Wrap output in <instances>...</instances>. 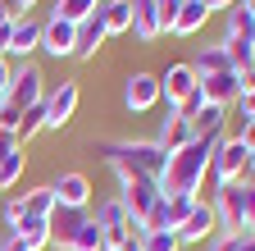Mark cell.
<instances>
[{
	"label": "cell",
	"mask_w": 255,
	"mask_h": 251,
	"mask_svg": "<svg viewBox=\"0 0 255 251\" xmlns=\"http://www.w3.org/2000/svg\"><path fill=\"white\" fill-rule=\"evenodd\" d=\"M242 187H251V192H255V160H251V169H246V178H242Z\"/></svg>",
	"instance_id": "cell-44"
},
{
	"label": "cell",
	"mask_w": 255,
	"mask_h": 251,
	"mask_svg": "<svg viewBox=\"0 0 255 251\" xmlns=\"http://www.w3.org/2000/svg\"><path fill=\"white\" fill-rule=\"evenodd\" d=\"M32 50H41V23L37 18H14V27H9V50L5 55H18L23 64H27Z\"/></svg>",
	"instance_id": "cell-14"
},
{
	"label": "cell",
	"mask_w": 255,
	"mask_h": 251,
	"mask_svg": "<svg viewBox=\"0 0 255 251\" xmlns=\"http://www.w3.org/2000/svg\"><path fill=\"white\" fill-rule=\"evenodd\" d=\"M237 87H242V96H255V69H242L237 73Z\"/></svg>",
	"instance_id": "cell-37"
},
{
	"label": "cell",
	"mask_w": 255,
	"mask_h": 251,
	"mask_svg": "<svg viewBox=\"0 0 255 251\" xmlns=\"http://www.w3.org/2000/svg\"><path fill=\"white\" fill-rule=\"evenodd\" d=\"M201 5H205V9L214 14V9H233V5H237V0H201Z\"/></svg>",
	"instance_id": "cell-42"
},
{
	"label": "cell",
	"mask_w": 255,
	"mask_h": 251,
	"mask_svg": "<svg viewBox=\"0 0 255 251\" xmlns=\"http://www.w3.org/2000/svg\"><path fill=\"white\" fill-rule=\"evenodd\" d=\"M178 233L173 229H155V233H141V251H178Z\"/></svg>",
	"instance_id": "cell-31"
},
{
	"label": "cell",
	"mask_w": 255,
	"mask_h": 251,
	"mask_svg": "<svg viewBox=\"0 0 255 251\" xmlns=\"http://www.w3.org/2000/svg\"><path fill=\"white\" fill-rule=\"evenodd\" d=\"M5 23H14V14H9V5H5V0H0V27H5Z\"/></svg>",
	"instance_id": "cell-45"
},
{
	"label": "cell",
	"mask_w": 255,
	"mask_h": 251,
	"mask_svg": "<svg viewBox=\"0 0 255 251\" xmlns=\"http://www.w3.org/2000/svg\"><path fill=\"white\" fill-rule=\"evenodd\" d=\"M196 87H201V78H196L191 64H169L164 73H159V101H169V110H178Z\"/></svg>",
	"instance_id": "cell-9"
},
{
	"label": "cell",
	"mask_w": 255,
	"mask_h": 251,
	"mask_svg": "<svg viewBox=\"0 0 255 251\" xmlns=\"http://www.w3.org/2000/svg\"><path fill=\"white\" fill-rule=\"evenodd\" d=\"M214 229H219L214 206H210V201H196V206H191V215L182 219V229H178V242H205Z\"/></svg>",
	"instance_id": "cell-13"
},
{
	"label": "cell",
	"mask_w": 255,
	"mask_h": 251,
	"mask_svg": "<svg viewBox=\"0 0 255 251\" xmlns=\"http://www.w3.org/2000/svg\"><path fill=\"white\" fill-rule=\"evenodd\" d=\"M191 69H196V78H214V73H237L223 46H205V50H201V59H196Z\"/></svg>",
	"instance_id": "cell-23"
},
{
	"label": "cell",
	"mask_w": 255,
	"mask_h": 251,
	"mask_svg": "<svg viewBox=\"0 0 255 251\" xmlns=\"http://www.w3.org/2000/svg\"><path fill=\"white\" fill-rule=\"evenodd\" d=\"M214 219L223 233H251L246 229V187L242 183H228L214 192Z\"/></svg>",
	"instance_id": "cell-6"
},
{
	"label": "cell",
	"mask_w": 255,
	"mask_h": 251,
	"mask_svg": "<svg viewBox=\"0 0 255 251\" xmlns=\"http://www.w3.org/2000/svg\"><path fill=\"white\" fill-rule=\"evenodd\" d=\"M0 251H32V247H27V242H23V238H18V233H9V238H5V242H0Z\"/></svg>",
	"instance_id": "cell-39"
},
{
	"label": "cell",
	"mask_w": 255,
	"mask_h": 251,
	"mask_svg": "<svg viewBox=\"0 0 255 251\" xmlns=\"http://www.w3.org/2000/svg\"><path fill=\"white\" fill-rule=\"evenodd\" d=\"M246 229L255 233V192H251V187H246Z\"/></svg>",
	"instance_id": "cell-40"
},
{
	"label": "cell",
	"mask_w": 255,
	"mask_h": 251,
	"mask_svg": "<svg viewBox=\"0 0 255 251\" xmlns=\"http://www.w3.org/2000/svg\"><path fill=\"white\" fill-rule=\"evenodd\" d=\"M196 137H205V142H223V128H228V110H219V105H205L201 114H196Z\"/></svg>",
	"instance_id": "cell-22"
},
{
	"label": "cell",
	"mask_w": 255,
	"mask_h": 251,
	"mask_svg": "<svg viewBox=\"0 0 255 251\" xmlns=\"http://www.w3.org/2000/svg\"><path fill=\"white\" fill-rule=\"evenodd\" d=\"M23 210L37 215V219H50V210H55V192H50V187H32V192H23Z\"/></svg>",
	"instance_id": "cell-29"
},
{
	"label": "cell",
	"mask_w": 255,
	"mask_h": 251,
	"mask_svg": "<svg viewBox=\"0 0 255 251\" xmlns=\"http://www.w3.org/2000/svg\"><path fill=\"white\" fill-rule=\"evenodd\" d=\"M82 219H87V210L55 206V210H50V242H55V247H69V238L82 229Z\"/></svg>",
	"instance_id": "cell-18"
},
{
	"label": "cell",
	"mask_w": 255,
	"mask_h": 251,
	"mask_svg": "<svg viewBox=\"0 0 255 251\" xmlns=\"http://www.w3.org/2000/svg\"><path fill=\"white\" fill-rule=\"evenodd\" d=\"M123 183V192H119V201H123V210H128V219H137V224H141V219L159 206V197H164V192H159V183L155 178H119Z\"/></svg>",
	"instance_id": "cell-7"
},
{
	"label": "cell",
	"mask_w": 255,
	"mask_h": 251,
	"mask_svg": "<svg viewBox=\"0 0 255 251\" xmlns=\"http://www.w3.org/2000/svg\"><path fill=\"white\" fill-rule=\"evenodd\" d=\"M178 9H182V0H159V27H173V18H178Z\"/></svg>",
	"instance_id": "cell-34"
},
{
	"label": "cell",
	"mask_w": 255,
	"mask_h": 251,
	"mask_svg": "<svg viewBox=\"0 0 255 251\" xmlns=\"http://www.w3.org/2000/svg\"><path fill=\"white\" fill-rule=\"evenodd\" d=\"M219 46L228 50V59H233L237 73H242V69H255V18H251L242 5L228 9V37H223Z\"/></svg>",
	"instance_id": "cell-3"
},
{
	"label": "cell",
	"mask_w": 255,
	"mask_h": 251,
	"mask_svg": "<svg viewBox=\"0 0 255 251\" xmlns=\"http://www.w3.org/2000/svg\"><path fill=\"white\" fill-rule=\"evenodd\" d=\"M123 105L132 110V114L155 110V105H159V78H155V73H132V78H128V87H123Z\"/></svg>",
	"instance_id": "cell-10"
},
{
	"label": "cell",
	"mask_w": 255,
	"mask_h": 251,
	"mask_svg": "<svg viewBox=\"0 0 255 251\" xmlns=\"http://www.w3.org/2000/svg\"><path fill=\"white\" fill-rule=\"evenodd\" d=\"M91 155H101L119 178L137 174V178H155V183H159V174H164V165H169V155L155 142H96Z\"/></svg>",
	"instance_id": "cell-2"
},
{
	"label": "cell",
	"mask_w": 255,
	"mask_h": 251,
	"mask_svg": "<svg viewBox=\"0 0 255 251\" xmlns=\"http://www.w3.org/2000/svg\"><path fill=\"white\" fill-rule=\"evenodd\" d=\"M242 251H255V233H246V238H242Z\"/></svg>",
	"instance_id": "cell-46"
},
{
	"label": "cell",
	"mask_w": 255,
	"mask_h": 251,
	"mask_svg": "<svg viewBox=\"0 0 255 251\" xmlns=\"http://www.w3.org/2000/svg\"><path fill=\"white\" fill-rule=\"evenodd\" d=\"M201 110H205V96H201V87H196V91H191V96H187L173 114H178V119H187V123H196V114H201Z\"/></svg>",
	"instance_id": "cell-32"
},
{
	"label": "cell",
	"mask_w": 255,
	"mask_h": 251,
	"mask_svg": "<svg viewBox=\"0 0 255 251\" xmlns=\"http://www.w3.org/2000/svg\"><path fill=\"white\" fill-rule=\"evenodd\" d=\"M23 146H9V151H0V192H9V187L23 178Z\"/></svg>",
	"instance_id": "cell-27"
},
{
	"label": "cell",
	"mask_w": 255,
	"mask_h": 251,
	"mask_svg": "<svg viewBox=\"0 0 255 251\" xmlns=\"http://www.w3.org/2000/svg\"><path fill=\"white\" fill-rule=\"evenodd\" d=\"M64 251H105V233H101V224L87 215V219H82V229L69 238V247H64Z\"/></svg>",
	"instance_id": "cell-24"
},
{
	"label": "cell",
	"mask_w": 255,
	"mask_h": 251,
	"mask_svg": "<svg viewBox=\"0 0 255 251\" xmlns=\"http://www.w3.org/2000/svg\"><path fill=\"white\" fill-rule=\"evenodd\" d=\"M41 50L46 55H73V23H64V18H46L41 23Z\"/></svg>",
	"instance_id": "cell-17"
},
{
	"label": "cell",
	"mask_w": 255,
	"mask_h": 251,
	"mask_svg": "<svg viewBox=\"0 0 255 251\" xmlns=\"http://www.w3.org/2000/svg\"><path fill=\"white\" fill-rule=\"evenodd\" d=\"M119 251H141V233H128V238H123V247H119Z\"/></svg>",
	"instance_id": "cell-41"
},
{
	"label": "cell",
	"mask_w": 255,
	"mask_h": 251,
	"mask_svg": "<svg viewBox=\"0 0 255 251\" xmlns=\"http://www.w3.org/2000/svg\"><path fill=\"white\" fill-rule=\"evenodd\" d=\"M50 192H55V206H69V210H87L91 206V183H87V174H59L50 183Z\"/></svg>",
	"instance_id": "cell-11"
},
{
	"label": "cell",
	"mask_w": 255,
	"mask_h": 251,
	"mask_svg": "<svg viewBox=\"0 0 255 251\" xmlns=\"http://www.w3.org/2000/svg\"><path fill=\"white\" fill-rule=\"evenodd\" d=\"M105 23H101V9H96L91 18H82L78 27H73V59H91L96 50H101L105 46Z\"/></svg>",
	"instance_id": "cell-12"
},
{
	"label": "cell",
	"mask_w": 255,
	"mask_h": 251,
	"mask_svg": "<svg viewBox=\"0 0 255 251\" xmlns=\"http://www.w3.org/2000/svg\"><path fill=\"white\" fill-rule=\"evenodd\" d=\"M214 146H219V142L191 137L178 155H169L164 174H159V192H164V197H196L201 187H205V174H210V160H214Z\"/></svg>",
	"instance_id": "cell-1"
},
{
	"label": "cell",
	"mask_w": 255,
	"mask_h": 251,
	"mask_svg": "<svg viewBox=\"0 0 255 251\" xmlns=\"http://www.w3.org/2000/svg\"><path fill=\"white\" fill-rule=\"evenodd\" d=\"M5 105H9V101H5V91H0V110H5Z\"/></svg>",
	"instance_id": "cell-48"
},
{
	"label": "cell",
	"mask_w": 255,
	"mask_h": 251,
	"mask_svg": "<svg viewBox=\"0 0 255 251\" xmlns=\"http://www.w3.org/2000/svg\"><path fill=\"white\" fill-rule=\"evenodd\" d=\"M251 160L255 155L237 142V137H223L219 146H214V160H210V174H214V183L219 187H228V183H242L246 178V169H251Z\"/></svg>",
	"instance_id": "cell-4"
},
{
	"label": "cell",
	"mask_w": 255,
	"mask_h": 251,
	"mask_svg": "<svg viewBox=\"0 0 255 251\" xmlns=\"http://www.w3.org/2000/svg\"><path fill=\"white\" fill-rule=\"evenodd\" d=\"M191 137H196V128H191L187 119H178V114L169 110V119L159 123V137H155V146L164 151V155H178V151H182V146H187Z\"/></svg>",
	"instance_id": "cell-16"
},
{
	"label": "cell",
	"mask_w": 255,
	"mask_h": 251,
	"mask_svg": "<svg viewBox=\"0 0 255 251\" xmlns=\"http://www.w3.org/2000/svg\"><path fill=\"white\" fill-rule=\"evenodd\" d=\"M132 32L141 41H155L164 27H159V0H132Z\"/></svg>",
	"instance_id": "cell-19"
},
{
	"label": "cell",
	"mask_w": 255,
	"mask_h": 251,
	"mask_svg": "<svg viewBox=\"0 0 255 251\" xmlns=\"http://www.w3.org/2000/svg\"><path fill=\"white\" fill-rule=\"evenodd\" d=\"M9 73H14V69L5 64V59H0V91H5V87H9Z\"/></svg>",
	"instance_id": "cell-43"
},
{
	"label": "cell",
	"mask_w": 255,
	"mask_h": 251,
	"mask_svg": "<svg viewBox=\"0 0 255 251\" xmlns=\"http://www.w3.org/2000/svg\"><path fill=\"white\" fill-rule=\"evenodd\" d=\"M205 18H210V9L201 5V0H182V9H178V18H173L169 32L173 37H191V32H201V27H205Z\"/></svg>",
	"instance_id": "cell-20"
},
{
	"label": "cell",
	"mask_w": 255,
	"mask_h": 251,
	"mask_svg": "<svg viewBox=\"0 0 255 251\" xmlns=\"http://www.w3.org/2000/svg\"><path fill=\"white\" fill-rule=\"evenodd\" d=\"M23 215H27V210H23V197H9V201H5V224L18 229V224H23Z\"/></svg>",
	"instance_id": "cell-33"
},
{
	"label": "cell",
	"mask_w": 255,
	"mask_h": 251,
	"mask_svg": "<svg viewBox=\"0 0 255 251\" xmlns=\"http://www.w3.org/2000/svg\"><path fill=\"white\" fill-rule=\"evenodd\" d=\"M96 9H101V0H55V9H50V18H64V23H82V18H91Z\"/></svg>",
	"instance_id": "cell-25"
},
{
	"label": "cell",
	"mask_w": 255,
	"mask_h": 251,
	"mask_svg": "<svg viewBox=\"0 0 255 251\" xmlns=\"http://www.w3.org/2000/svg\"><path fill=\"white\" fill-rule=\"evenodd\" d=\"M237 142L255 155V119H246V114H242V133H237Z\"/></svg>",
	"instance_id": "cell-36"
},
{
	"label": "cell",
	"mask_w": 255,
	"mask_h": 251,
	"mask_svg": "<svg viewBox=\"0 0 255 251\" xmlns=\"http://www.w3.org/2000/svg\"><path fill=\"white\" fill-rule=\"evenodd\" d=\"M5 5H9V14H14V18H27V9L37 5V0H5Z\"/></svg>",
	"instance_id": "cell-38"
},
{
	"label": "cell",
	"mask_w": 255,
	"mask_h": 251,
	"mask_svg": "<svg viewBox=\"0 0 255 251\" xmlns=\"http://www.w3.org/2000/svg\"><path fill=\"white\" fill-rule=\"evenodd\" d=\"M9 233H18L32 251L37 247H50V219H37V215H23V224L18 229H9Z\"/></svg>",
	"instance_id": "cell-26"
},
{
	"label": "cell",
	"mask_w": 255,
	"mask_h": 251,
	"mask_svg": "<svg viewBox=\"0 0 255 251\" xmlns=\"http://www.w3.org/2000/svg\"><path fill=\"white\" fill-rule=\"evenodd\" d=\"M237 5H242V9H246V14L255 18V0H237Z\"/></svg>",
	"instance_id": "cell-47"
},
{
	"label": "cell",
	"mask_w": 255,
	"mask_h": 251,
	"mask_svg": "<svg viewBox=\"0 0 255 251\" xmlns=\"http://www.w3.org/2000/svg\"><path fill=\"white\" fill-rule=\"evenodd\" d=\"M242 238H246V233H223V238L210 242V251H242Z\"/></svg>",
	"instance_id": "cell-35"
},
{
	"label": "cell",
	"mask_w": 255,
	"mask_h": 251,
	"mask_svg": "<svg viewBox=\"0 0 255 251\" xmlns=\"http://www.w3.org/2000/svg\"><path fill=\"white\" fill-rule=\"evenodd\" d=\"M105 32H132V0H101Z\"/></svg>",
	"instance_id": "cell-21"
},
{
	"label": "cell",
	"mask_w": 255,
	"mask_h": 251,
	"mask_svg": "<svg viewBox=\"0 0 255 251\" xmlns=\"http://www.w3.org/2000/svg\"><path fill=\"white\" fill-rule=\"evenodd\" d=\"M5 101H9L14 110H32V105H41V101H46V78H41V69L32 64V59H27L23 69H14V73H9Z\"/></svg>",
	"instance_id": "cell-5"
},
{
	"label": "cell",
	"mask_w": 255,
	"mask_h": 251,
	"mask_svg": "<svg viewBox=\"0 0 255 251\" xmlns=\"http://www.w3.org/2000/svg\"><path fill=\"white\" fill-rule=\"evenodd\" d=\"M201 96H205V105H219V110H228V105L242 96V87H237V73H214V78H201Z\"/></svg>",
	"instance_id": "cell-15"
},
{
	"label": "cell",
	"mask_w": 255,
	"mask_h": 251,
	"mask_svg": "<svg viewBox=\"0 0 255 251\" xmlns=\"http://www.w3.org/2000/svg\"><path fill=\"white\" fill-rule=\"evenodd\" d=\"M78 101H82L78 82H59L50 96L41 101V110H46V128H69L73 114H78Z\"/></svg>",
	"instance_id": "cell-8"
},
{
	"label": "cell",
	"mask_w": 255,
	"mask_h": 251,
	"mask_svg": "<svg viewBox=\"0 0 255 251\" xmlns=\"http://www.w3.org/2000/svg\"><path fill=\"white\" fill-rule=\"evenodd\" d=\"M201 197H164V215H169V229L178 233L182 229V219L191 215V206H196Z\"/></svg>",
	"instance_id": "cell-30"
},
{
	"label": "cell",
	"mask_w": 255,
	"mask_h": 251,
	"mask_svg": "<svg viewBox=\"0 0 255 251\" xmlns=\"http://www.w3.org/2000/svg\"><path fill=\"white\" fill-rule=\"evenodd\" d=\"M41 128H46V110H41V105H32V110H23V119H18V128H14V142H18V146H27V142L37 137Z\"/></svg>",
	"instance_id": "cell-28"
}]
</instances>
